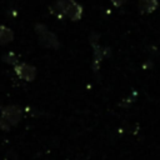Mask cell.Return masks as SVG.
<instances>
[{"label": "cell", "instance_id": "6da1fadb", "mask_svg": "<svg viewBox=\"0 0 160 160\" xmlns=\"http://www.w3.org/2000/svg\"><path fill=\"white\" fill-rule=\"evenodd\" d=\"M55 8L61 16H65L71 21H79L82 16V6L75 0H56Z\"/></svg>", "mask_w": 160, "mask_h": 160}, {"label": "cell", "instance_id": "7a4b0ae2", "mask_svg": "<svg viewBox=\"0 0 160 160\" xmlns=\"http://www.w3.org/2000/svg\"><path fill=\"white\" fill-rule=\"evenodd\" d=\"M35 31L39 38V44L42 48L55 49V50H58L60 48V41L58 40V36L54 32H51L50 30H48V28L45 25H42V24L35 25Z\"/></svg>", "mask_w": 160, "mask_h": 160}, {"label": "cell", "instance_id": "3957f363", "mask_svg": "<svg viewBox=\"0 0 160 160\" xmlns=\"http://www.w3.org/2000/svg\"><path fill=\"white\" fill-rule=\"evenodd\" d=\"M14 71L19 79L25 81H32L35 80V76H36L35 66L26 62H18L16 65H14Z\"/></svg>", "mask_w": 160, "mask_h": 160}, {"label": "cell", "instance_id": "277c9868", "mask_svg": "<svg viewBox=\"0 0 160 160\" xmlns=\"http://www.w3.org/2000/svg\"><path fill=\"white\" fill-rule=\"evenodd\" d=\"M1 116L10 124V125H16L21 116H22V110L18 105H8L2 108L1 110Z\"/></svg>", "mask_w": 160, "mask_h": 160}, {"label": "cell", "instance_id": "5b68a950", "mask_svg": "<svg viewBox=\"0 0 160 160\" xmlns=\"http://www.w3.org/2000/svg\"><path fill=\"white\" fill-rule=\"evenodd\" d=\"M159 6L158 0H138V10L140 14H151Z\"/></svg>", "mask_w": 160, "mask_h": 160}, {"label": "cell", "instance_id": "8992f818", "mask_svg": "<svg viewBox=\"0 0 160 160\" xmlns=\"http://www.w3.org/2000/svg\"><path fill=\"white\" fill-rule=\"evenodd\" d=\"M14 40V31L0 24V45H8Z\"/></svg>", "mask_w": 160, "mask_h": 160}, {"label": "cell", "instance_id": "52a82bcc", "mask_svg": "<svg viewBox=\"0 0 160 160\" xmlns=\"http://www.w3.org/2000/svg\"><path fill=\"white\" fill-rule=\"evenodd\" d=\"M94 49H95L94 50V70L98 71V69L100 66V62H101V60L105 55V51H104V49H100L98 45L94 46Z\"/></svg>", "mask_w": 160, "mask_h": 160}, {"label": "cell", "instance_id": "ba28073f", "mask_svg": "<svg viewBox=\"0 0 160 160\" xmlns=\"http://www.w3.org/2000/svg\"><path fill=\"white\" fill-rule=\"evenodd\" d=\"M2 60H4L5 62H8V64H11V65H16V64L19 62V60H18V58L15 56L14 52H8V54H5V55L2 56Z\"/></svg>", "mask_w": 160, "mask_h": 160}, {"label": "cell", "instance_id": "9c48e42d", "mask_svg": "<svg viewBox=\"0 0 160 160\" xmlns=\"http://www.w3.org/2000/svg\"><path fill=\"white\" fill-rule=\"evenodd\" d=\"M10 126H11V125H10V124H9V122H8L2 116H0V129H2V130H6V131H8V130L10 129Z\"/></svg>", "mask_w": 160, "mask_h": 160}, {"label": "cell", "instance_id": "30bf717a", "mask_svg": "<svg viewBox=\"0 0 160 160\" xmlns=\"http://www.w3.org/2000/svg\"><path fill=\"white\" fill-rule=\"evenodd\" d=\"M111 1V4L115 6V8H120V6H122L128 0H110Z\"/></svg>", "mask_w": 160, "mask_h": 160}]
</instances>
